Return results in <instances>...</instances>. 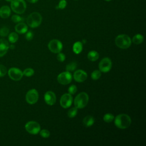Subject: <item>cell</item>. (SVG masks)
Masks as SVG:
<instances>
[{
	"label": "cell",
	"instance_id": "6da1fadb",
	"mask_svg": "<svg viewBox=\"0 0 146 146\" xmlns=\"http://www.w3.org/2000/svg\"><path fill=\"white\" fill-rule=\"evenodd\" d=\"M114 119L115 125L120 129H126L129 127L131 123V117L127 114H119Z\"/></svg>",
	"mask_w": 146,
	"mask_h": 146
},
{
	"label": "cell",
	"instance_id": "7a4b0ae2",
	"mask_svg": "<svg viewBox=\"0 0 146 146\" xmlns=\"http://www.w3.org/2000/svg\"><path fill=\"white\" fill-rule=\"evenodd\" d=\"M115 42L118 47L122 49H126L130 47L132 41L128 35L120 34L116 37Z\"/></svg>",
	"mask_w": 146,
	"mask_h": 146
},
{
	"label": "cell",
	"instance_id": "3957f363",
	"mask_svg": "<svg viewBox=\"0 0 146 146\" xmlns=\"http://www.w3.org/2000/svg\"><path fill=\"white\" fill-rule=\"evenodd\" d=\"M42 21V17L41 15L38 12H33L31 13L26 19L28 26L31 28H35L38 27L41 24Z\"/></svg>",
	"mask_w": 146,
	"mask_h": 146
},
{
	"label": "cell",
	"instance_id": "277c9868",
	"mask_svg": "<svg viewBox=\"0 0 146 146\" xmlns=\"http://www.w3.org/2000/svg\"><path fill=\"white\" fill-rule=\"evenodd\" d=\"M89 98L87 93L82 92L79 93L75 98L74 103L77 108H83L85 107L88 102Z\"/></svg>",
	"mask_w": 146,
	"mask_h": 146
},
{
	"label": "cell",
	"instance_id": "5b68a950",
	"mask_svg": "<svg viewBox=\"0 0 146 146\" xmlns=\"http://www.w3.org/2000/svg\"><path fill=\"white\" fill-rule=\"evenodd\" d=\"M10 6L14 13L19 14H23L26 9V3L24 0H12Z\"/></svg>",
	"mask_w": 146,
	"mask_h": 146
},
{
	"label": "cell",
	"instance_id": "8992f818",
	"mask_svg": "<svg viewBox=\"0 0 146 146\" xmlns=\"http://www.w3.org/2000/svg\"><path fill=\"white\" fill-rule=\"evenodd\" d=\"M25 129L30 134H38L40 131V126L39 124L34 121H30L25 125Z\"/></svg>",
	"mask_w": 146,
	"mask_h": 146
},
{
	"label": "cell",
	"instance_id": "52a82bcc",
	"mask_svg": "<svg viewBox=\"0 0 146 146\" xmlns=\"http://www.w3.org/2000/svg\"><path fill=\"white\" fill-rule=\"evenodd\" d=\"M48 49L54 53H59L63 48L62 42L58 39H52L48 44Z\"/></svg>",
	"mask_w": 146,
	"mask_h": 146
},
{
	"label": "cell",
	"instance_id": "ba28073f",
	"mask_svg": "<svg viewBox=\"0 0 146 146\" xmlns=\"http://www.w3.org/2000/svg\"><path fill=\"white\" fill-rule=\"evenodd\" d=\"M38 92L35 89H31L29 90L26 95V100L30 104L36 103L38 100Z\"/></svg>",
	"mask_w": 146,
	"mask_h": 146
},
{
	"label": "cell",
	"instance_id": "9c48e42d",
	"mask_svg": "<svg viewBox=\"0 0 146 146\" xmlns=\"http://www.w3.org/2000/svg\"><path fill=\"white\" fill-rule=\"evenodd\" d=\"M112 62L109 58H103L99 64V68L101 72H107L111 69Z\"/></svg>",
	"mask_w": 146,
	"mask_h": 146
},
{
	"label": "cell",
	"instance_id": "30bf717a",
	"mask_svg": "<svg viewBox=\"0 0 146 146\" xmlns=\"http://www.w3.org/2000/svg\"><path fill=\"white\" fill-rule=\"evenodd\" d=\"M58 82L62 84L66 85L69 84L72 80V75L68 72H63L58 75L57 77Z\"/></svg>",
	"mask_w": 146,
	"mask_h": 146
},
{
	"label": "cell",
	"instance_id": "8fae6325",
	"mask_svg": "<svg viewBox=\"0 0 146 146\" xmlns=\"http://www.w3.org/2000/svg\"><path fill=\"white\" fill-rule=\"evenodd\" d=\"M8 75L9 77L13 80L18 81L22 79L23 76V72L18 68L12 67L8 71Z\"/></svg>",
	"mask_w": 146,
	"mask_h": 146
},
{
	"label": "cell",
	"instance_id": "7c38bea8",
	"mask_svg": "<svg viewBox=\"0 0 146 146\" xmlns=\"http://www.w3.org/2000/svg\"><path fill=\"white\" fill-rule=\"evenodd\" d=\"M72 103V97L70 94H63L60 100V106L64 108H67L71 106Z\"/></svg>",
	"mask_w": 146,
	"mask_h": 146
},
{
	"label": "cell",
	"instance_id": "4fadbf2b",
	"mask_svg": "<svg viewBox=\"0 0 146 146\" xmlns=\"http://www.w3.org/2000/svg\"><path fill=\"white\" fill-rule=\"evenodd\" d=\"M44 99L45 102L49 106H52L56 102V95L52 91H47L44 95Z\"/></svg>",
	"mask_w": 146,
	"mask_h": 146
},
{
	"label": "cell",
	"instance_id": "5bb4252c",
	"mask_svg": "<svg viewBox=\"0 0 146 146\" xmlns=\"http://www.w3.org/2000/svg\"><path fill=\"white\" fill-rule=\"evenodd\" d=\"M74 79L78 82H83L87 78V73L82 70H78L74 74Z\"/></svg>",
	"mask_w": 146,
	"mask_h": 146
},
{
	"label": "cell",
	"instance_id": "9a60e30c",
	"mask_svg": "<svg viewBox=\"0 0 146 146\" xmlns=\"http://www.w3.org/2000/svg\"><path fill=\"white\" fill-rule=\"evenodd\" d=\"M9 48V42L5 39H0V57L4 56Z\"/></svg>",
	"mask_w": 146,
	"mask_h": 146
},
{
	"label": "cell",
	"instance_id": "2e32d148",
	"mask_svg": "<svg viewBox=\"0 0 146 146\" xmlns=\"http://www.w3.org/2000/svg\"><path fill=\"white\" fill-rule=\"evenodd\" d=\"M27 25L22 22L18 23L15 26V30L19 34H25L27 31Z\"/></svg>",
	"mask_w": 146,
	"mask_h": 146
},
{
	"label": "cell",
	"instance_id": "e0dca14e",
	"mask_svg": "<svg viewBox=\"0 0 146 146\" xmlns=\"http://www.w3.org/2000/svg\"><path fill=\"white\" fill-rule=\"evenodd\" d=\"M11 14V9L8 6L5 5L0 8V17L2 18H7Z\"/></svg>",
	"mask_w": 146,
	"mask_h": 146
},
{
	"label": "cell",
	"instance_id": "ac0fdd59",
	"mask_svg": "<svg viewBox=\"0 0 146 146\" xmlns=\"http://www.w3.org/2000/svg\"><path fill=\"white\" fill-rule=\"evenodd\" d=\"M95 122V119L93 116L91 115L86 116L83 119V124L86 127H91L94 124Z\"/></svg>",
	"mask_w": 146,
	"mask_h": 146
},
{
	"label": "cell",
	"instance_id": "d6986e66",
	"mask_svg": "<svg viewBox=\"0 0 146 146\" xmlns=\"http://www.w3.org/2000/svg\"><path fill=\"white\" fill-rule=\"evenodd\" d=\"M83 49V43L81 42H75L72 47V50L74 53L76 54H80Z\"/></svg>",
	"mask_w": 146,
	"mask_h": 146
},
{
	"label": "cell",
	"instance_id": "ffe728a7",
	"mask_svg": "<svg viewBox=\"0 0 146 146\" xmlns=\"http://www.w3.org/2000/svg\"><path fill=\"white\" fill-rule=\"evenodd\" d=\"M99 57V55L98 52L96 51H91L88 53L87 58L90 61H96L98 59Z\"/></svg>",
	"mask_w": 146,
	"mask_h": 146
},
{
	"label": "cell",
	"instance_id": "44dd1931",
	"mask_svg": "<svg viewBox=\"0 0 146 146\" xmlns=\"http://www.w3.org/2000/svg\"><path fill=\"white\" fill-rule=\"evenodd\" d=\"M144 40V37L142 35L137 34L135 35L132 38V42L136 44H139L141 43Z\"/></svg>",
	"mask_w": 146,
	"mask_h": 146
},
{
	"label": "cell",
	"instance_id": "7402d4cb",
	"mask_svg": "<svg viewBox=\"0 0 146 146\" xmlns=\"http://www.w3.org/2000/svg\"><path fill=\"white\" fill-rule=\"evenodd\" d=\"M8 39H9V40L10 42L14 43H15L18 40V35L16 33L13 32L9 34V35L8 36Z\"/></svg>",
	"mask_w": 146,
	"mask_h": 146
},
{
	"label": "cell",
	"instance_id": "603a6c76",
	"mask_svg": "<svg viewBox=\"0 0 146 146\" xmlns=\"http://www.w3.org/2000/svg\"><path fill=\"white\" fill-rule=\"evenodd\" d=\"M77 67V63L75 62H72L66 66V70L67 71L71 72L74 71Z\"/></svg>",
	"mask_w": 146,
	"mask_h": 146
},
{
	"label": "cell",
	"instance_id": "cb8c5ba5",
	"mask_svg": "<svg viewBox=\"0 0 146 146\" xmlns=\"http://www.w3.org/2000/svg\"><path fill=\"white\" fill-rule=\"evenodd\" d=\"M114 116L110 113H106L103 116V120L106 123H111L114 120Z\"/></svg>",
	"mask_w": 146,
	"mask_h": 146
},
{
	"label": "cell",
	"instance_id": "d4e9b609",
	"mask_svg": "<svg viewBox=\"0 0 146 146\" xmlns=\"http://www.w3.org/2000/svg\"><path fill=\"white\" fill-rule=\"evenodd\" d=\"M77 112H78V108L75 107H73V108H71L68 111L67 115L69 117L72 118V117H74L76 115Z\"/></svg>",
	"mask_w": 146,
	"mask_h": 146
},
{
	"label": "cell",
	"instance_id": "484cf974",
	"mask_svg": "<svg viewBox=\"0 0 146 146\" xmlns=\"http://www.w3.org/2000/svg\"><path fill=\"white\" fill-rule=\"evenodd\" d=\"M91 76L93 80H97L101 76V71L100 70H95L91 73Z\"/></svg>",
	"mask_w": 146,
	"mask_h": 146
},
{
	"label": "cell",
	"instance_id": "4316f807",
	"mask_svg": "<svg viewBox=\"0 0 146 146\" xmlns=\"http://www.w3.org/2000/svg\"><path fill=\"white\" fill-rule=\"evenodd\" d=\"M34 74V71L33 68H26L23 72V75L26 76H27V77H30V76H31L32 75H33Z\"/></svg>",
	"mask_w": 146,
	"mask_h": 146
},
{
	"label": "cell",
	"instance_id": "83f0119b",
	"mask_svg": "<svg viewBox=\"0 0 146 146\" xmlns=\"http://www.w3.org/2000/svg\"><path fill=\"white\" fill-rule=\"evenodd\" d=\"M9 33V29L7 26H3L0 29V35L6 36Z\"/></svg>",
	"mask_w": 146,
	"mask_h": 146
},
{
	"label": "cell",
	"instance_id": "f1b7e54d",
	"mask_svg": "<svg viewBox=\"0 0 146 146\" xmlns=\"http://www.w3.org/2000/svg\"><path fill=\"white\" fill-rule=\"evenodd\" d=\"M11 21L14 23H19L23 21V18L18 15H13L11 17Z\"/></svg>",
	"mask_w": 146,
	"mask_h": 146
},
{
	"label": "cell",
	"instance_id": "f546056e",
	"mask_svg": "<svg viewBox=\"0 0 146 146\" xmlns=\"http://www.w3.org/2000/svg\"><path fill=\"white\" fill-rule=\"evenodd\" d=\"M40 132V135L42 137H43V138H48L50 135V132L47 129H42L41 131H39Z\"/></svg>",
	"mask_w": 146,
	"mask_h": 146
},
{
	"label": "cell",
	"instance_id": "4dcf8cb0",
	"mask_svg": "<svg viewBox=\"0 0 146 146\" xmlns=\"http://www.w3.org/2000/svg\"><path fill=\"white\" fill-rule=\"evenodd\" d=\"M67 6V1L66 0H60L58 3V5L56 6L57 9H64Z\"/></svg>",
	"mask_w": 146,
	"mask_h": 146
},
{
	"label": "cell",
	"instance_id": "1f68e13d",
	"mask_svg": "<svg viewBox=\"0 0 146 146\" xmlns=\"http://www.w3.org/2000/svg\"><path fill=\"white\" fill-rule=\"evenodd\" d=\"M7 72L6 67L2 64H0V77L4 76L6 74Z\"/></svg>",
	"mask_w": 146,
	"mask_h": 146
},
{
	"label": "cell",
	"instance_id": "d6a6232c",
	"mask_svg": "<svg viewBox=\"0 0 146 146\" xmlns=\"http://www.w3.org/2000/svg\"><path fill=\"white\" fill-rule=\"evenodd\" d=\"M68 91L69 92L70 94L71 95H74L75 94L76 91H77V87L75 85H71V86H70V87L68 89Z\"/></svg>",
	"mask_w": 146,
	"mask_h": 146
},
{
	"label": "cell",
	"instance_id": "836d02e7",
	"mask_svg": "<svg viewBox=\"0 0 146 146\" xmlns=\"http://www.w3.org/2000/svg\"><path fill=\"white\" fill-rule=\"evenodd\" d=\"M26 36L25 38L26 39V40H31L33 38V36H34V34L31 31H29L27 32L26 33Z\"/></svg>",
	"mask_w": 146,
	"mask_h": 146
},
{
	"label": "cell",
	"instance_id": "e575fe53",
	"mask_svg": "<svg viewBox=\"0 0 146 146\" xmlns=\"http://www.w3.org/2000/svg\"><path fill=\"white\" fill-rule=\"evenodd\" d=\"M65 58H66V56L64 54L61 53V52L58 53V54L57 55V59L58 61L62 62L65 60Z\"/></svg>",
	"mask_w": 146,
	"mask_h": 146
},
{
	"label": "cell",
	"instance_id": "d590c367",
	"mask_svg": "<svg viewBox=\"0 0 146 146\" xmlns=\"http://www.w3.org/2000/svg\"><path fill=\"white\" fill-rule=\"evenodd\" d=\"M29 2L31 3H35L38 1V0H27Z\"/></svg>",
	"mask_w": 146,
	"mask_h": 146
},
{
	"label": "cell",
	"instance_id": "8d00e7d4",
	"mask_svg": "<svg viewBox=\"0 0 146 146\" xmlns=\"http://www.w3.org/2000/svg\"><path fill=\"white\" fill-rule=\"evenodd\" d=\"M9 48H10L11 50H13V49H14V48H15V46H14V45H9Z\"/></svg>",
	"mask_w": 146,
	"mask_h": 146
},
{
	"label": "cell",
	"instance_id": "74e56055",
	"mask_svg": "<svg viewBox=\"0 0 146 146\" xmlns=\"http://www.w3.org/2000/svg\"><path fill=\"white\" fill-rule=\"evenodd\" d=\"M5 1H7V2H11L12 0H5Z\"/></svg>",
	"mask_w": 146,
	"mask_h": 146
},
{
	"label": "cell",
	"instance_id": "f35d334b",
	"mask_svg": "<svg viewBox=\"0 0 146 146\" xmlns=\"http://www.w3.org/2000/svg\"><path fill=\"white\" fill-rule=\"evenodd\" d=\"M83 43H86V40H83Z\"/></svg>",
	"mask_w": 146,
	"mask_h": 146
},
{
	"label": "cell",
	"instance_id": "ab89813d",
	"mask_svg": "<svg viewBox=\"0 0 146 146\" xmlns=\"http://www.w3.org/2000/svg\"><path fill=\"white\" fill-rule=\"evenodd\" d=\"M104 1H110L111 0H104Z\"/></svg>",
	"mask_w": 146,
	"mask_h": 146
},
{
	"label": "cell",
	"instance_id": "60d3db41",
	"mask_svg": "<svg viewBox=\"0 0 146 146\" xmlns=\"http://www.w3.org/2000/svg\"><path fill=\"white\" fill-rule=\"evenodd\" d=\"M74 1H78V0H74Z\"/></svg>",
	"mask_w": 146,
	"mask_h": 146
}]
</instances>
